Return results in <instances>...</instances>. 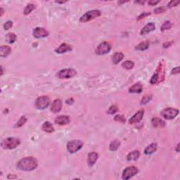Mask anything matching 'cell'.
Masks as SVG:
<instances>
[{
	"mask_svg": "<svg viewBox=\"0 0 180 180\" xmlns=\"http://www.w3.org/2000/svg\"><path fill=\"white\" fill-rule=\"evenodd\" d=\"M144 109L139 110L136 112L131 118L129 120V123L131 124V125H133V124H136L137 122H140L141 120H142L143 116H144Z\"/></svg>",
	"mask_w": 180,
	"mask_h": 180,
	"instance_id": "cell-10",
	"label": "cell"
},
{
	"mask_svg": "<svg viewBox=\"0 0 180 180\" xmlns=\"http://www.w3.org/2000/svg\"><path fill=\"white\" fill-rule=\"evenodd\" d=\"M162 117L166 120H173L175 118L178 114H179V110L173 108H167L163 110L161 113Z\"/></svg>",
	"mask_w": 180,
	"mask_h": 180,
	"instance_id": "cell-5",
	"label": "cell"
},
{
	"mask_svg": "<svg viewBox=\"0 0 180 180\" xmlns=\"http://www.w3.org/2000/svg\"><path fill=\"white\" fill-rule=\"evenodd\" d=\"M38 163L37 160L33 157H26L20 160L16 165L18 170L24 171H31L38 167Z\"/></svg>",
	"mask_w": 180,
	"mask_h": 180,
	"instance_id": "cell-1",
	"label": "cell"
},
{
	"mask_svg": "<svg viewBox=\"0 0 180 180\" xmlns=\"http://www.w3.org/2000/svg\"><path fill=\"white\" fill-rule=\"evenodd\" d=\"M134 63H133L132 60H126V61H125L124 63H122V67L127 70L132 69L133 67H134Z\"/></svg>",
	"mask_w": 180,
	"mask_h": 180,
	"instance_id": "cell-28",
	"label": "cell"
},
{
	"mask_svg": "<svg viewBox=\"0 0 180 180\" xmlns=\"http://www.w3.org/2000/svg\"><path fill=\"white\" fill-rule=\"evenodd\" d=\"M165 8L163 7H158L157 9H156L154 10V13H163L165 12Z\"/></svg>",
	"mask_w": 180,
	"mask_h": 180,
	"instance_id": "cell-37",
	"label": "cell"
},
{
	"mask_svg": "<svg viewBox=\"0 0 180 180\" xmlns=\"http://www.w3.org/2000/svg\"><path fill=\"white\" fill-rule=\"evenodd\" d=\"M118 111V108L116 105H111V107L109 108V109L108 110V114H114V113H117Z\"/></svg>",
	"mask_w": 180,
	"mask_h": 180,
	"instance_id": "cell-31",
	"label": "cell"
},
{
	"mask_svg": "<svg viewBox=\"0 0 180 180\" xmlns=\"http://www.w3.org/2000/svg\"><path fill=\"white\" fill-rule=\"evenodd\" d=\"M101 15V12L99 10H91L89 11H87L85 13L83 16L80 18V23H86L88 21H91L94 18H98Z\"/></svg>",
	"mask_w": 180,
	"mask_h": 180,
	"instance_id": "cell-3",
	"label": "cell"
},
{
	"mask_svg": "<svg viewBox=\"0 0 180 180\" xmlns=\"http://www.w3.org/2000/svg\"><path fill=\"white\" fill-rule=\"evenodd\" d=\"M111 47L109 43L103 42L97 46V49H95V53L97 55H104L108 54L111 51Z\"/></svg>",
	"mask_w": 180,
	"mask_h": 180,
	"instance_id": "cell-9",
	"label": "cell"
},
{
	"mask_svg": "<svg viewBox=\"0 0 180 180\" xmlns=\"http://www.w3.org/2000/svg\"><path fill=\"white\" fill-rule=\"evenodd\" d=\"M33 35L36 38H46L49 35V32L43 28H36L33 30Z\"/></svg>",
	"mask_w": 180,
	"mask_h": 180,
	"instance_id": "cell-11",
	"label": "cell"
},
{
	"mask_svg": "<svg viewBox=\"0 0 180 180\" xmlns=\"http://www.w3.org/2000/svg\"><path fill=\"white\" fill-rule=\"evenodd\" d=\"M26 122H27V118H26V116H22V117H21L20 120L16 122L15 128H21Z\"/></svg>",
	"mask_w": 180,
	"mask_h": 180,
	"instance_id": "cell-29",
	"label": "cell"
},
{
	"mask_svg": "<svg viewBox=\"0 0 180 180\" xmlns=\"http://www.w3.org/2000/svg\"><path fill=\"white\" fill-rule=\"evenodd\" d=\"M138 173H139V170H138L137 167H134V166L128 167L122 172V178L124 180H128L132 177L135 176Z\"/></svg>",
	"mask_w": 180,
	"mask_h": 180,
	"instance_id": "cell-7",
	"label": "cell"
},
{
	"mask_svg": "<svg viewBox=\"0 0 180 180\" xmlns=\"http://www.w3.org/2000/svg\"><path fill=\"white\" fill-rule=\"evenodd\" d=\"M54 122L58 125H66L69 124L70 118L67 116H60L55 119Z\"/></svg>",
	"mask_w": 180,
	"mask_h": 180,
	"instance_id": "cell-13",
	"label": "cell"
},
{
	"mask_svg": "<svg viewBox=\"0 0 180 180\" xmlns=\"http://www.w3.org/2000/svg\"><path fill=\"white\" fill-rule=\"evenodd\" d=\"M72 50V47L70 44H66V43H63L57 48L55 50V52L58 54H64V53L71 52Z\"/></svg>",
	"mask_w": 180,
	"mask_h": 180,
	"instance_id": "cell-14",
	"label": "cell"
},
{
	"mask_svg": "<svg viewBox=\"0 0 180 180\" xmlns=\"http://www.w3.org/2000/svg\"><path fill=\"white\" fill-rule=\"evenodd\" d=\"M1 75H3V67L2 66H1Z\"/></svg>",
	"mask_w": 180,
	"mask_h": 180,
	"instance_id": "cell-45",
	"label": "cell"
},
{
	"mask_svg": "<svg viewBox=\"0 0 180 180\" xmlns=\"http://www.w3.org/2000/svg\"><path fill=\"white\" fill-rule=\"evenodd\" d=\"M139 156H140V153L139 152V150H133L128 155L127 160L128 161H134L139 159Z\"/></svg>",
	"mask_w": 180,
	"mask_h": 180,
	"instance_id": "cell-19",
	"label": "cell"
},
{
	"mask_svg": "<svg viewBox=\"0 0 180 180\" xmlns=\"http://www.w3.org/2000/svg\"><path fill=\"white\" fill-rule=\"evenodd\" d=\"M98 154L96 152H91L90 153L89 155H88V158H87V161L88 163H89V165H93L96 163L97 161L98 160Z\"/></svg>",
	"mask_w": 180,
	"mask_h": 180,
	"instance_id": "cell-18",
	"label": "cell"
},
{
	"mask_svg": "<svg viewBox=\"0 0 180 180\" xmlns=\"http://www.w3.org/2000/svg\"><path fill=\"white\" fill-rule=\"evenodd\" d=\"M152 99V96L151 95H147L144 97V98L142 99V100L141 101V104H146V103H148L150 100Z\"/></svg>",
	"mask_w": 180,
	"mask_h": 180,
	"instance_id": "cell-32",
	"label": "cell"
},
{
	"mask_svg": "<svg viewBox=\"0 0 180 180\" xmlns=\"http://www.w3.org/2000/svg\"><path fill=\"white\" fill-rule=\"evenodd\" d=\"M114 120L117 121V122H122V123L125 122V117H124L123 116H121V115H118V116H116V117L114 118Z\"/></svg>",
	"mask_w": 180,
	"mask_h": 180,
	"instance_id": "cell-34",
	"label": "cell"
},
{
	"mask_svg": "<svg viewBox=\"0 0 180 180\" xmlns=\"http://www.w3.org/2000/svg\"><path fill=\"white\" fill-rule=\"evenodd\" d=\"M6 38H7V41L9 44H13L16 40V35L14 33H13V32H9L7 35Z\"/></svg>",
	"mask_w": 180,
	"mask_h": 180,
	"instance_id": "cell-26",
	"label": "cell"
},
{
	"mask_svg": "<svg viewBox=\"0 0 180 180\" xmlns=\"http://www.w3.org/2000/svg\"><path fill=\"white\" fill-rule=\"evenodd\" d=\"M150 13H143L142 14H141L140 15H139V18H138V20H139V19H141V18H144V17H146V16H148V15H150Z\"/></svg>",
	"mask_w": 180,
	"mask_h": 180,
	"instance_id": "cell-40",
	"label": "cell"
},
{
	"mask_svg": "<svg viewBox=\"0 0 180 180\" xmlns=\"http://www.w3.org/2000/svg\"><path fill=\"white\" fill-rule=\"evenodd\" d=\"M76 71L75 70L68 68V69L60 70L57 73L56 76L60 79H69L74 77L76 75Z\"/></svg>",
	"mask_w": 180,
	"mask_h": 180,
	"instance_id": "cell-8",
	"label": "cell"
},
{
	"mask_svg": "<svg viewBox=\"0 0 180 180\" xmlns=\"http://www.w3.org/2000/svg\"><path fill=\"white\" fill-rule=\"evenodd\" d=\"M50 104V99L46 96H42L37 99L35 101V106L38 109H45Z\"/></svg>",
	"mask_w": 180,
	"mask_h": 180,
	"instance_id": "cell-6",
	"label": "cell"
},
{
	"mask_svg": "<svg viewBox=\"0 0 180 180\" xmlns=\"http://www.w3.org/2000/svg\"><path fill=\"white\" fill-rule=\"evenodd\" d=\"M35 9V5L33 4H28L27 6H26V8L24 9V11H23V13H24L25 15H28L30 14L31 12Z\"/></svg>",
	"mask_w": 180,
	"mask_h": 180,
	"instance_id": "cell-27",
	"label": "cell"
},
{
	"mask_svg": "<svg viewBox=\"0 0 180 180\" xmlns=\"http://www.w3.org/2000/svg\"><path fill=\"white\" fill-rule=\"evenodd\" d=\"M179 144H177V148H176V151L177 152H179Z\"/></svg>",
	"mask_w": 180,
	"mask_h": 180,
	"instance_id": "cell-42",
	"label": "cell"
},
{
	"mask_svg": "<svg viewBox=\"0 0 180 180\" xmlns=\"http://www.w3.org/2000/svg\"><path fill=\"white\" fill-rule=\"evenodd\" d=\"M12 26H13V22H12V21H8L5 23H4V26H3V27H4V30H9L10 28H11Z\"/></svg>",
	"mask_w": 180,
	"mask_h": 180,
	"instance_id": "cell-33",
	"label": "cell"
},
{
	"mask_svg": "<svg viewBox=\"0 0 180 180\" xmlns=\"http://www.w3.org/2000/svg\"><path fill=\"white\" fill-rule=\"evenodd\" d=\"M159 2H160V1H153V0H152V1H148V5H150V6H156V4H158Z\"/></svg>",
	"mask_w": 180,
	"mask_h": 180,
	"instance_id": "cell-39",
	"label": "cell"
},
{
	"mask_svg": "<svg viewBox=\"0 0 180 180\" xmlns=\"http://www.w3.org/2000/svg\"><path fill=\"white\" fill-rule=\"evenodd\" d=\"M179 73V67H176L173 68L171 71V74L175 75V74H178Z\"/></svg>",
	"mask_w": 180,
	"mask_h": 180,
	"instance_id": "cell-38",
	"label": "cell"
},
{
	"mask_svg": "<svg viewBox=\"0 0 180 180\" xmlns=\"http://www.w3.org/2000/svg\"><path fill=\"white\" fill-rule=\"evenodd\" d=\"M144 2H145V1H136V3H139V4H144Z\"/></svg>",
	"mask_w": 180,
	"mask_h": 180,
	"instance_id": "cell-43",
	"label": "cell"
},
{
	"mask_svg": "<svg viewBox=\"0 0 180 180\" xmlns=\"http://www.w3.org/2000/svg\"><path fill=\"white\" fill-rule=\"evenodd\" d=\"M148 46H149L148 42H142V43L139 44L135 47V49L137 51H144L148 49Z\"/></svg>",
	"mask_w": 180,
	"mask_h": 180,
	"instance_id": "cell-25",
	"label": "cell"
},
{
	"mask_svg": "<svg viewBox=\"0 0 180 180\" xmlns=\"http://www.w3.org/2000/svg\"><path fill=\"white\" fill-rule=\"evenodd\" d=\"M158 80V75L157 73L154 74L153 77H151V80H150V83L152 84V85H154V84L157 83Z\"/></svg>",
	"mask_w": 180,
	"mask_h": 180,
	"instance_id": "cell-36",
	"label": "cell"
},
{
	"mask_svg": "<svg viewBox=\"0 0 180 180\" xmlns=\"http://www.w3.org/2000/svg\"><path fill=\"white\" fill-rule=\"evenodd\" d=\"M3 13H4V9L3 8H1V16H2L3 15Z\"/></svg>",
	"mask_w": 180,
	"mask_h": 180,
	"instance_id": "cell-41",
	"label": "cell"
},
{
	"mask_svg": "<svg viewBox=\"0 0 180 180\" xmlns=\"http://www.w3.org/2000/svg\"><path fill=\"white\" fill-rule=\"evenodd\" d=\"M124 58V54L120 52H117V53H115L114 55L113 56V62L114 64H118Z\"/></svg>",
	"mask_w": 180,
	"mask_h": 180,
	"instance_id": "cell-23",
	"label": "cell"
},
{
	"mask_svg": "<svg viewBox=\"0 0 180 180\" xmlns=\"http://www.w3.org/2000/svg\"><path fill=\"white\" fill-rule=\"evenodd\" d=\"M83 146L81 140H71L67 144V150L70 153H75Z\"/></svg>",
	"mask_w": 180,
	"mask_h": 180,
	"instance_id": "cell-4",
	"label": "cell"
},
{
	"mask_svg": "<svg viewBox=\"0 0 180 180\" xmlns=\"http://www.w3.org/2000/svg\"><path fill=\"white\" fill-rule=\"evenodd\" d=\"M42 129L43 130V131L46 132L47 133H52L53 132H54V128L53 126V125L51 122H45L44 124H43L42 127Z\"/></svg>",
	"mask_w": 180,
	"mask_h": 180,
	"instance_id": "cell-21",
	"label": "cell"
},
{
	"mask_svg": "<svg viewBox=\"0 0 180 180\" xmlns=\"http://www.w3.org/2000/svg\"><path fill=\"white\" fill-rule=\"evenodd\" d=\"M21 144V141L16 137H9L4 139L1 143V148L4 149H13Z\"/></svg>",
	"mask_w": 180,
	"mask_h": 180,
	"instance_id": "cell-2",
	"label": "cell"
},
{
	"mask_svg": "<svg viewBox=\"0 0 180 180\" xmlns=\"http://www.w3.org/2000/svg\"><path fill=\"white\" fill-rule=\"evenodd\" d=\"M143 87L142 85L140 83H136L133 85L129 89V92L130 93H136V94H139L142 91Z\"/></svg>",
	"mask_w": 180,
	"mask_h": 180,
	"instance_id": "cell-16",
	"label": "cell"
},
{
	"mask_svg": "<svg viewBox=\"0 0 180 180\" xmlns=\"http://www.w3.org/2000/svg\"><path fill=\"white\" fill-rule=\"evenodd\" d=\"M157 150V144L156 143L150 144L144 149V154L150 155Z\"/></svg>",
	"mask_w": 180,
	"mask_h": 180,
	"instance_id": "cell-20",
	"label": "cell"
},
{
	"mask_svg": "<svg viewBox=\"0 0 180 180\" xmlns=\"http://www.w3.org/2000/svg\"><path fill=\"white\" fill-rule=\"evenodd\" d=\"M155 28H156V26H155L154 23H148V24H147L146 26H144V28H143L142 31H141L140 34L142 35H146V34L149 33V32L154 30Z\"/></svg>",
	"mask_w": 180,
	"mask_h": 180,
	"instance_id": "cell-15",
	"label": "cell"
},
{
	"mask_svg": "<svg viewBox=\"0 0 180 180\" xmlns=\"http://www.w3.org/2000/svg\"><path fill=\"white\" fill-rule=\"evenodd\" d=\"M11 49L9 46H2L0 48V55L1 57H7L10 54Z\"/></svg>",
	"mask_w": 180,
	"mask_h": 180,
	"instance_id": "cell-22",
	"label": "cell"
},
{
	"mask_svg": "<svg viewBox=\"0 0 180 180\" xmlns=\"http://www.w3.org/2000/svg\"><path fill=\"white\" fill-rule=\"evenodd\" d=\"M56 3H60V4H63V3H66V1H60V2H59V1H56Z\"/></svg>",
	"mask_w": 180,
	"mask_h": 180,
	"instance_id": "cell-44",
	"label": "cell"
},
{
	"mask_svg": "<svg viewBox=\"0 0 180 180\" xmlns=\"http://www.w3.org/2000/svg\"><path fill=\"white\" fill-rule=\"evenodd\" d=\"M151 122L154 128H163L165 125V122L159 118H153Z\"/></svg>",
	"mask_w": 180,
	"mask_h": 180,
	"instance_id": "cell-17",
	"label": "cell"
},
{
	"mask_svg": "<svg viewBox=\"0 0 180 180\" xmlns=\"http://www.w3.org/2000/svg\"><path fill=\"white\" fill-rule=\"evenodd\" d=\"M172 28V23L170 21H165L161 26V31H165L166 30H169Z\"/></svg>",
	"mask_w": 180,
	"mask_h": 180,
	"instance_id": "cell-30",
	"label": "cell"
},
{
	"mask_svg": "<svg viewBox=\"0 0 180 180\" xmlns=\"http://www.w3.org/2000/svg\"><path fill=\"white\" fill-rule=\"evenodd\" d=\"M62 105H63V103H62V101L60 99H55L52 103V105H51V111L54 113L60 112L62 108Z\"/></svg>",
	"mask_w": 180,
	"mask_h": 180,
	"instance_id": "cell-12",
	"label": "cell"
},
{
	"mask_svg": "<svg viewBox=\"0 0 180 180\" xmlns=\"http://www.w3.org/2000/svg\"><path fill=\"white\" fill-rule=\"evenodd\" d=\"M179 3H180L179 1H171L167 4V7L171 9V8H173V7H177Z\"/></svg>",
	"mask_w": 180,
	"mask_h": 180,
	"instance_id": "cell-35",
	"label": "cell"
},
{
	"mask_svg": "<svg viewBox=\"0 0 180 180\" xmlns=\"http://www.w3.org/2000/svg\"><path fill=\"white\" fill-rule=\"evenodd\" d=\"M120 145V143L118 140H117V139L113 140V142H111V144H110L109 149L110 150H111V151H116V150H117L118 149Z\"/></svg>",
	"mask_w": 180,
	"mask_h": 180,
	"instance_id": "cell-24",
	"label": "cell"
}]
</instances>
